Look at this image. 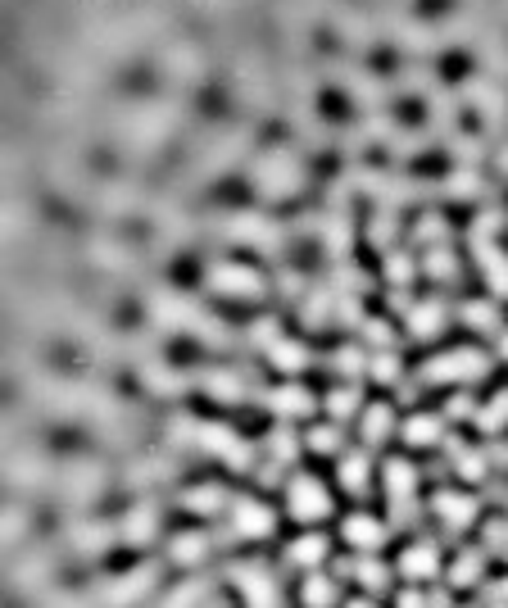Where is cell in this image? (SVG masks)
<instances>
[{
    "label": "cell",
    "mask_w": 508,
    "mask_h": 608,
    "mask_svg": "<svg viewBox=\"0 0 508 608\" xmlns=\"http://www.w3.org/2000/svg\"><path fill=\"white\" fill-rule=\"evenodd\" d=\"M350 608H372V604H363V599H359V604H350Z\"/></svg>",
    "instance_id": "60d3db41"
},
{
    "label": "cell",
    "mask_w": 508,
    "mask_h": 608,
    "mask_svg": "<svg viewBox=\"0 0 508 608\" xmlns=\"http://www.w3.org/2000/svg\"><path fill=\"white\" fill-rule=\"evenodd\" d=\"M264 404L277 418H304V413H313V395L304 386H277V391L264 395Z\"/></svg>",
    "instance_id": "9a60e30c"
},
{
    "label": "cell",
    "mask_w": 508,
    "mask_h": 608,
    "mask_svg": "<svg viewBox=\"0 0 508 608\" xmlns=\"http://www.w3.org/2000/svg\"><path fill=\"white\" fill-rule=\"evenodd\" d=\"M232 536L236 540H264L273 536V513L259 500H236L232 504Z\"/></svg>",
    "instance_id": "9c48e42d"
},
{
    "label": "cell",
    "mask_w": 508,
    "mask_h": 608,
    "mask_svg": "<svg viewBox=\"0 0 508 608\" xmlns=\"http://www.w3.org/2000/svg\"><path fill=\"white\" fill-rule=\"evenodd\" d=\"M481 572H486V559H481V554H459V559H454V586H477L481 581Z\"/></svg>",
    "instance_id": "1f68e13d"
},
{
    "label": "cell",
    "mask_w": 508,
    "mask_h": 608,
    "mask_svg": "<svg viewBox=\"0 0 508 608\" xmlns=\"http://www.w3.org/2000/svg\"><path fill=\"white\" fill-rule=\"evenodd\" d=\"M250 182L264 200H286L304 187V164L286 146H273L250 164Z\"/></svg>",
    "instance_id": "7a4b0ae2"
},
{
    "label": "cell",
    "mask_w": 508,
    "mask_h": 608,
    "mask_svg": "<svg viewBox=\"0 0 508 608\" xmlns=\"http://www.w3.org/2000/svg\"><path fill=\"white\" fill-rule=\"evenodd\" d=\"M472 250H477V264H481V273H486L490 291L508 295V255L495 250V241H477V236H472Z\"/></svg>",
    "instance_id": "4fadbf2b"
},
{
    "label": "cell",
    "mask_w": 508,
    "mask_h": 608,
    "mask_svg": "<svg viewBox=\"0 0 508 608\" xmlns=\"http://www.w3.org/2000/svg\"><path fill=\"white\" fill-rule=\"evenodd\" d=\"M155 531H159V509L155 504H137V509L123 518L118 536H127L132 545H146V540H155Z\"/></svg>",
    "instance_id": "7402d4cb"
},
{
    "label": "cell",
    "mask_w": 508,
    "mask_h": 608,
    "mask_svg": "<svg viewBox=\"0 0 508 608\" xmlns=\"http://www.w3.org/2000/svg\"><path fill=\"white\" fill-rule=\"evenodd\" d=\"M332 368H336V373H345V377H363V373H368V350H354V345H345V350H336Z\"/></svg>",
    "instance_id": "d6a6232c"
},
{
    "label": "cell",
    "mask_w": 508,
    "mask_h": 608,
    "mask_svg": "<svg viewBox=\"0 0 508 608\" xmlns=\"http://www.w3.org/2000/svg\"><path fill=\"white\" fill-rule=\"evenodd\" d=\"M499 164H504V173H508V150H504V155H499Z\"/></svg>",
    "instance_id": "ab89813d"
},
{
    "label": "cell",
    "mask_w": 508,
    "mask_h": 608,
    "mask_svg": "<svg viewBox=\"0 0 508 608\" xmlns=\"http://www.w3.org/2000/svg\"><path fill=\"white\" fill-rule=\"evenodd\" d=\"M209 291L223 295V300H259L264 295V277L245 264H214L205 273Z\"/></svg>",
    "instance_id": "5b68a950"
},
{
    "label": "cell",
    "mask_w": 508,
    "mask_h": 608,
    "mask_svg": "<svg viewBox=\"0 0 508 608\" xmlns=\"http://www.w3.org/2000/svg\"><path fill=\"white\" fill-rule=\"evenodd\" d=\"M422 268H427L431 277H440L445 286L459 282V259L450 255V246H431V255H427V264H422Z\"/></svg>",
    "instance_id": "f1b7e54d"
},
{
    "label": "cell",
    "mask_w": 508,
    "mask_h": 608,
    "mask_svg": "<svg viewBox=\"0 0 508 608\" xmlns=\"http://www.w3.org/2000/svg\"><path fill=\"white\" fill-rule=\"evenodd\" d=\"M227 232L241 236V241H250V246H259L264 255H277V246H282V223H273V218L264 214H236L232 223H227Z\"/></svg>",
    "instance_id": "52a82bcc"
},
{
    "label": "cell",
    "mask_w": 508,
    "mask_h": 608,
    "mask_svg": "<svg viewBox=\"0 0 508 608\" xmlns=\"http://www.w3.org/2000/svg\"><path fill=\"white\" fill-rule=\"evenodd\" d=\"M286 513L300 522H318L332 513V495H327V486L318 477H309V472H300V477L286 481Z\"/></svg>",
    "instance_id": "277c9868"
},
{
    "label": "cell",
    "mask_w": 508,
    "mask_h": 608,
    "mask_svg": "<svg viewBox=\"0 0 508 608\" xmlns=\"http://www.w3.org/2000/svg\"><path fill=\"white\" fill-rule=\"evenodd\" d=\"M200 599H205V586H200V581H191V586H182L173 599H168V608H196Z\"/></svg>",
    "instance_id": "8d00e7d4"
},
{
    "label": "cell",
    "mask_w": 508,
    "mask_h": 608,
    "mask_svg": "<svg viewBox=\"0 0 508 608\" xmlns=\"http://www.w3.org/2000/svg\"><path fill=\"white\" fill-rule=\"evenodd\" d=\"M345 540H350L354 550H363V554H372L386 540V527H381L377 518H368V513H354V518H345Z\"/></svg>",
    "instance_id": "d6986e66"
},
{
    "label": "cell",
    "mask_w": 508,
    "mask_h": 608,
    "mask_svg": "<svg viewBox=\"0 0 508 608\" xmlns=\"http://www.w3.org/2000/svg\"><path fill=\"white\" fill-rule=\"evenodd\" d=\"M286 563H291V568H300V572H318L327 563V536H300V540H291Z\"/></svg>",
    "instance_id": "ffe728a7"
},
{
    "label": "cell",
    "mask_w": 508,
    "mask_h": 608,
    "mask_svg": "<svg viewBox=\"0 0 508 608\" xmlns=\"http://www.w3.org/2000/svg\"><path fill=\"white\" fill-rule=\"evenodd\" d=\"M440 572V550L431 545V540H418V545H409V550L400 554V577L409 581H427Z\"/></svg>",
    "instance_id": "7c38bea8"
},
{
    "label": "cell",
    "mask_w": 508,
    "mask_h": 608,
    "mask_svg": "<svg viewBox=\"0 0 508 608\" xmlns=\"http://www.w3.org/2000/svg\"><path fill=\"white\" fill-rule=\"evenodd\" d=\"M463 96H468V105L477 109L481 118H486L490 128H499L508 118V91L499 87V82H490V78H472L468 87H463Z\"/></svg>",
    "instance_id": "ba28073f"
},
{
    "label": "cell",
    "mask_w": 508,
    "mask_h": 608,
    "mask_svg": "<svg viewBox=\"0 0 508 608\" xmlns=\"http://www.w3.org/2000/svg\"><path fill=\"white\" fill-rule=\"evenodd\" d=\"M400 436H404V445H413V450L440 445V436H445V418H440V413H413V418L400 427Z\"/></svg>",
    "instance_id": "5bb4252c"
},
{
    "label": "cell",
    "mask_w": 508,
    "mask_h": 608,
    "mask_svg": "<svg viewBox=\"0 0 508 608\" xmlns=\"http://www.w3.org/2000/svg\"><path fill=\"white\" fill-rule=\"evenodd\" d=\"M109 540H114L109 522H82V527L73 531V550H78V554H100V550H109Z\"/></svg>",
    "instance_id": "484cf974"
},
{
    "label": "cell",
    "mask_w": 508,
    "mask_h": 608,
    "mask_svg": "<svg viewBox=\"0 0 508 608\" xmlns=\"http://www.w3.org/2000/svg\"><path fill=\"white\" fill-rule=\"evenodd\" d=\"M227 504V491L218 486V481H205V486H191V491L182 495V509L196 513V518H214V513H223Z\"/></svg>",
    "instance_id": "ac0fdd59"
},
{
    "label": "cell",
    "mask_w": 508,
    "mask_h": 608,
    "mask_svg": "<svg viewBox=\"0 0 508 608\" xmlns=\"http://www.w3.org/2000/svg\"><path fill=\"white\" fill-rule=\"evenodd\" d=\"M345 577H354L359 581V586H368V590H386V568H381L377 559H372V554H354L350 563H345Z\"/></svg>",
    "instance_id": "d4e9b609"
},
{
    "label": "cell",
    "mask_w": 508,
    "mask_h": 608,
    "mask_svg": "<svg viewBox=\"0 0 508 608\" xmlns=\"http://www.w3.org/2000/svg\"><path fill=\"white\" fill-rule=\"evenodd\" d=\"M463 323L468 327H477V332H504V327H499V309L490 300H468L463 304Z\"/></svg>",
    "instance_id": "83f0119b"
},
{
    "label": "cell",
    "mask_w": 508,
    "mask_h": 608,
    "mask_svg": "<svg viewBox=\"0 0 508 608\" xmlns=\"http://www.w3.org/2000/svg\"><path fill=\"white\" fill-rule=\"evenodd\" d=\"M391 432H395L391 404H368V409L359 413V436H363V445H381Z\"/></svg>",
    "instance_id": "44dd1931"
},
{
    "label": "cell",
    "mask_w": 508,
    "mask_h": 608,
    "mask_svg": "<svg viewBox=\"0 0 508 608\" xmlns=\"http://www.w3.org/2000/svg\"><path fill=\"white\" fill-rule=\"evenodd\" d=\"M490 373V359L481 350H450V354H436V359L422 363V382H436V386H472Z\"/></svg>",
    "instance_id": "3957f363"
},
{
    "label": "cell",
    "mask_w": 508,
    "mask_h": 608,
    "mask_svg": "<svg viewBox=\"0 0 508 608\" xmlns=\"http://www.w3.org/2000/svg\"><path fill=\"white\" fill-rule=\"evenodd\" d=\"M309 450L336 454V450H341V427H313V432H309Z\"/></svg>",
    "instance_id": "e575fe53"
},
{
    "label": "cell",
    "mask_w": 508,
    "mask_h": 608,
    "mask_svg": "<svg viewBox=\"0 0 508 608\" xmlns=\"http://www.w3.org/2000/svg\"><path fill=\"white\" fill-rule=\"evenodd\" d=\"M209 554V540L200 536V531H186V536L173 540V563H182V568H196V563H205Z\"/></svg>",
    "instance_id": "4316f807"
},
{
    "label": "cell",
    "mask_w": 508,
    "mask_h": 608,
    "mask_svg": "<svg viewBox=\"0 0 508 608\" xmlns=\"http://www.w3.org/2000/svg\"><path fill=\"white\" fill-rule=\"evenodd\" d=\"M300 604L304 608H336V581L323 577V572H304Z\"/></svg>",
    "instance_id": "cb8c5ba5"
},
{
    "label": "cell",
    "mask_w": 508,
    "mask_h": 608,
    "mask_svg": "<svg viewBox=\"0 0 508 608\" xmlns=\"http://www.w3.org/2000/svg\"><path fill=\"white\" fill-rule=\"evenodd\" d=\"M413 236H418L422 246H445V236H450V223L436 214V209H427V214L418 218V227H413Z\"/></svg>",
    "instance_id": "f546056e"
},
{
    "label": "cell",
    "mask_w": 508,
    "mask_h": 608,
    "mask_svg": "<svg viewBox=\"0 0 508 608\" xmlns=\"http://www.w3.org/2000/svg\"><path fill=\"white\" fill-rule=\"evenodd\" d=\"M327 413H332V418H350V413H363V391H354V386H336V391L327 395Z\"/></svg>",
    "instance_id": "4dcf8cb0"
},
{
    "label": "cell",
    "mask_w": 508,
    "mask_h": 608,
    "mask_svg": "<svg viewBox=\"0 0 508 608\" xmlns=\"http://www.w3.org/2000/svg\"><path fill=\"white\" fill-rule=\"evenodd\" d=\"M477 422L486 427V432H499V427H508V391H499L495 400L486 404V409H477Z\"/></svg>",
    "instance_id": "836d02e7"
},
{
    "label": "cell",
    "mask_w": 508,
    "mask_h": 608,
    "mask_svg": "<svg viewBox=\"0 0 508 608\" xmlns=\"http://www.w3.org/2000/svg\"><path fill=\"white\" fill-rule=\"evenodd\" d=\"M413 273H418V268H413V259H409V255H391V259H386V277H391L395 286H409V282H413Z\"/></svg>",
    "instance_id": "d590c367"
},
{
    "label": "cell",
    "mask_w": 508,
    "mask_h": 608,
    "mask_svg": "<svg viewBox=\"0 0 508 608\" xmlns=\"http://www.w3.org/2000/svg\"><path fill=\"white\" fill-rule=\"evenodd\" d=\"M413 341H431V336L445 332V304L440 300H422V304H409V318H404Z\"/></svg>",
    "instance_id": "8fae6325"
},
{
    "label": "cell",
    "mask_w": 508,
    "mask_h": 608,
    "mask_svg": "<svg viewBox=\"0 0 508 608\" xmlns=\"http://www.w3.org/2000/svg\"><path fill=\"white\" fill-rule=\"evenodd\" d=\"M386 495H391V513L395 522H413L418 513V472H413L409 459H391L386 463Z\"/></svg>",
    "instance_id": "8992f818"
},
{
    "label": "cell",
    "mask_w": 508,
    "mask_h": 608,
    "mask_svg": "<svg viewBox=\"0 0 508 608\" xmlns=\"http://www.w3.org/2000/svg\"><path fill=\"white\" fill-rule=\"evenodd\" d=\"M200 386H205V395L209 400H218V404H241L245 400V377L236 373V368H205V373L196 377Z\"/></svg>",
    "instance_id": "30bf717a"
},
{
    "label": "cell",
    "mask_w": 508,
    "mask_h": 608,
    "mask_svg": "<svg viewBox=\"0 0 508 608\" xmlns=\"http://www.w3.org/2000/svg\"><path fill=\"white\" fill-rule=\"evenodd\" d=\"M268 363H273L277 373H300V368H309V350H304L300 341H286V336H277V341L268 345Z\"/></svg>",
    "instance_id": "603a6c76"
},
{
    "label": "cell",
    "mask_w": 508,
    "mask_h": 608,
    "mask_svg": "<svg viewBox=\"0 0 508 608\" xmlns=\"http://www.w3.org/2000/svg\"><path fill=\"white\" fill-rule=\"evenodd\" d=\"M436 518L450 531H463V527H472V518H477V500L445 491V495H436Z\"/></svg>",
    "instance_id": "e0dca14e"
},
{
    "label": "cell",
    "mask_w": 508,
    "mask_h": 608,
    "mask_svg": "<svg viewBox=\"0 0 508 608\" xmlns=\"http://www.w3.org/2000/svg\"><path fill=\"white\" fill-rule=\"evenodd\" d=\"M499 354H504V359H508V327H504V332H499Z\"/></svg>",
    "instance_id": "f35d334b"
},
{
    "label": "cell",
    "mask_w": 508,
    "mask_h": 608,
    "mask_svg": "<svg viewBox=\"0 0 508 608\" xmlns=\"http://www.w3.org/2000/svg\"><path fill=\"white\" fill-rule=\"evenodd\" d=\"M336 477H341V486L350 495H368V486H372V459L363 450L341 454V468H336Z\"/></svg>",
    "instance_id": "2e32d148"
},
{
    "label": "cell",
    "mask_w": 508,
    "mask_h": 608,
    "mask_svg": "<svg viewBox=\"0 0 508 608\" xmlns=\"http://www.w3.org/2000/svg\"><path fill=\"white\" fill-rule=\"evenodd\" d=\"M155 323L168 327V332H186V336H200L205 345H227V327L218 323L209 309H200L196 300L186 295H155Z\"/></svg>",
    "instance_id": "6da1fadb"
},
{
    "label": "cell",
    "mask_w": 508,
    "mask_h": 608,
    "mask_svg": "<svg viewBox=\"0 0 508 608\" xmlns=\"http://www.w3.org/2000/svg\"><path fill=\"white\" fill-rule=\"evenodd\" d=\"M400 608H427V595H418V590H404V595H400Z\"/></svg>",
    "instance_id": "74e56055"
}]
</instances>
